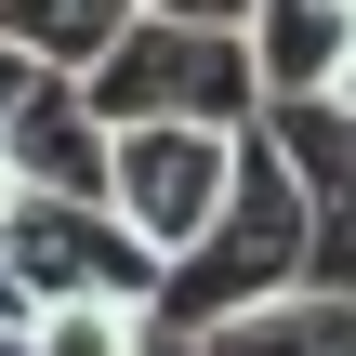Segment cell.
Returning <instances> with one entry per match:
<instances>
[{"label": "cell", "mask_w": 356, "mask_h": 356, "mask_svg": "<svg viewBox=\"0 0 356 356\" xmlns=\"http://www.w3.org/2000/svg\"><path fill=\"white\" fill-rule=\"evenodd\" d=\"M145 0H0V40L40 66V79H92L119 40H132Z\"/></svg>", "instance_id": "obj_6"}, {"label": "cell", "mask_w": 356, "mask_h": 356, "mask_svg": "<svg viewBox=\"0 0 356 356\" xmlns=\"http://www.w3.org/2000/svg\"><path fill=\"white\" fill-rule=\"evenodd\" d=\"M225 198H238V145H225V132H119L106 211L132 225V251H145L159 277H185V264L225 238Z\"/></svg>", "instance_id": "obj_3"}, {"label": "cell", "mask_w": 356, "mask_h": 356, "mask_svg": "<svg viewBox=\"0 0 356 356\" xmlns=\"http://www.w3.org/2000/svg\"><path fill=\"white\" fill-rule=\"evenodd\" d=\"M251 66H264V119H304L356 79V0H264L251 13Z\"/></svg>", "instance_id": "obj_5"}, {"label": "cell", "mask_w": 356, "mask_h": 356, "mask_svg": "<svg viewBox=\"0 0 356 356\" xmlns=\"http://www.w3.org/2000/svg\"><path fill=\"white\" fill-rule=\"evenodd\" d=\"M0 172H13L26 198H79V211H106V185H119V132L92 119L79 79H40L26 119L0 132Z\"/></svg>", "instance_id": "obj_4"}, {"label": "cell", "mask_w": 356, "mask_h": 356, "mask_svg": "<svg viewBox=\"0 0 356 356\" xmlns=\"http://www.w3.org/2000/svg\"><path fill=\"white\" fill-rule=\"evenodd\" d=\"M106 132H225L251 145L264 132V66H251V13H185V0H145L132 40L79 79Z\"/></svg>", "instance_id": "obj_1"}, {"label": "cell", "mask_w": 356, "mask_h": 356, "mask_svg": "<svg viewBox=\"0 0 356 356\" xmlns=\"http://www.w3.org/2000/svg\"><path fill=\"white\" fill-rule=\"evenodd\" d=\"M185 356H356V291H291V304H264V317L198 330Z\"/></svg>", "instance_id": "obj_7"}, {"label": "cell", "mask_w": 356, "mask_h": 356, "mask_svg": "<svg viewBox=\"0 0 356 356\" xmlns=\"http://www.w3.org/2000/svg\"><path fill=\"white\" fill-rule=\"evenodd\" d=\"M13 211H26V185H13V172H0V238H13Z\"/></svg>", "instance_id": "obj_8"}, {"label": "cell", "mask_w": 356, "mask_h": 356, "mask_svg": "<svg viewBox=\"0 0 356 356\" xmlns=\"http://www.w3.org/2000/svg\"><path fill=\"white\" fill-rule=\"evenodd\" d=\"M291 291H317V198H304L291 145H277V132H251V145H238V198H225V238L172 277L159 330H172V343H198V330L264 317V304H291Z\"/></svg>", "instance_id": "obj_2"}]
</instances>
